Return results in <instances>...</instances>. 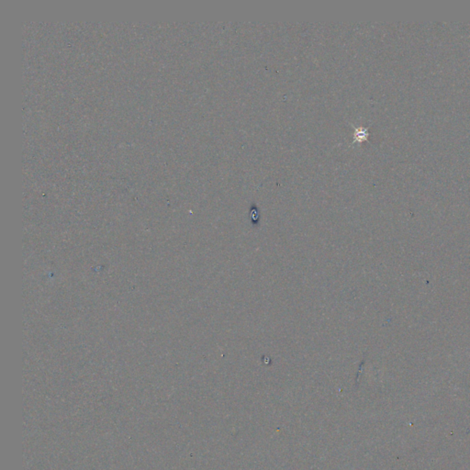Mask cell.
<instances>
[{
    "label": "cell",
    "mask_w": 470,
    "mask_h": 470,
    "mask_svg": "<svg viewBox=\"0 0 470 470\" xmlns=\"http://www.w3.org/2000/svg\"><path fill=\"white\" fill-rule=\"evenodd\" d=\"M355 133H354V144L355 143H362L367 141L369 133H368V128L369 127H356L354 126Z\"/></svg>",
    "instance_id": "1"
}]
</instances>
